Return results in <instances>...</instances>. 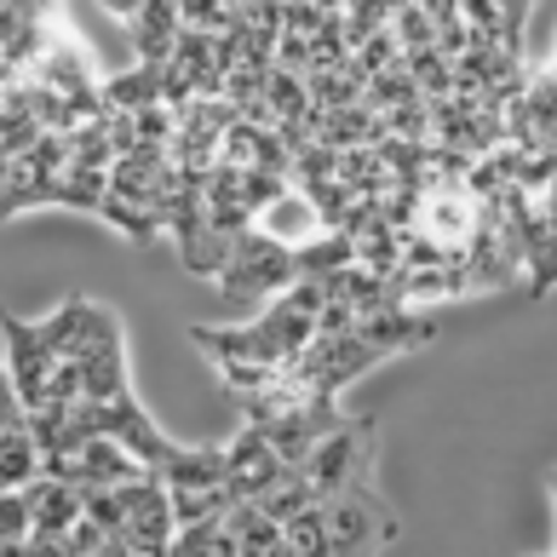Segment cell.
Masks as SVG:
<instances>
[{"label":"cell","mask_w":557,"mask_h":557,"mask_svg":"<svg viewBox=\"0 0 557 557\" xmlns=\"http://www.w3.org/2000/svg\"><path fill=\"white\" fill-rule=\"evenodd\" d=\"M173 500V523H196V518H213V511L231 506V483H213V488H168Z\"/></svg>","instance_id":"ac0fdd59"},{"label":"cell","mask_w":557,"mask_h":557,"mask_svg":"<svg viewBox=\"0 0 557 557\" xmlns=\"http://www.w3.org/2000/svg\"><path fill=\"white\" fill-rule=\"evenodd\" d=\"M161 87H168V64H138L127 75L104 81V104L110 110H144V104H161Z\"/></svg>","instance_id":"5bb4252c"},{"label":"cell","mask_w":557,"mask_h":557,"mask_svg":"<svg viewBox=\"0 0 557 557\" xmlns=\"http://www.w3.org/2000/svg\"><path fill=\"white\" fill-rule=\"evenodd\" d=\"M224 552H231V557L282 552V523L259 500H231V506H224Z\"/></svg>","instance_id":"8fae6325"},{"label":"cell","mask_w":557,"mask_h":557,"mask_svg":"<svg viewBox=\"0 0 557 557\" xmlns=\"http://www.w3.org/2000/svg\"><path fill=\"white\" fill-rule=\"evenodd\" d=\"M24 541H29V500H24V488H0V546L24 552Z\"/></svg>","instance_id":"d6986e66"},{"label":"cell","mask_w":557,"mask_h":557,"mask_svg":"<svg viewBox=\"0 0 557 557\" xmlns=\"http://www.w3.org/2000/svg\"><path fill=\"white\" fill-rule=\"evenodd\" d=\"M253 224L264 236H276L282 247H299V242H311V236H322L327 224H322V213H317V201L299 190V184H287V190L276 196V201H264V208L253 213Z\"/></svg>","instance_id":"ba28073f"},{"label":"cell","mask_w":557,"mask_h":557,"mask_svg":"<svg viewBox=\"0 0 557 557\" xmlns=\"http://www.w3.org/2000/svg\"><path fill=\"white\" fill-rule=\"evenodd\" d=\"M552 500H557V471H552Z\"/></svg>","instance_id":"7402d4cb"},{"label":"cell","mask_w":557,"mask_h":557,"mask_svg":"<svg viewBox=\"0 0 557 557\" xmlns=\"http://www.w3.org/2000/svg\"><path fill=\"white\" fill-rule=\"evenodd\" d=\"M87 414H92V431H104V437H115L121 448L133 454L138 466H150V471H161V460L178 448L168 431H161L150 414L138 408V397L127 391V397H110V403H87Z\"/></svg>","instance_id":"277c9868"},{"label":"cell","mask_w":557,"mask_h":557,"mask_svg":"<svg viewBox=\"0 0 557 557\" xmlns=\"http://www.w3.org/2000/svg\"><path fill=\"white\" fill-rule=\"evenodd\" d=\"M127 24H133L138 64H168L173 47H178L184 17H178V0H138V12L127 17Z\"/></svg>","instance_id":"9c48e42d"},{"label":"cell","mask_w":557,"mask_h":557,"mask_svg":"<svg viewBox=\"0 0 557 557\" xmlns=\"http://www.w3.org/2000/svg\"><path fill=\"white\" fill-rule=\"evenodd\" d=\"M294 276H299L294 271V247H282L276 236H264L259 224H247V231L231 242V253H224L213 282L224 287V299H231L236 311H253V305L276 299Z\"/></svg>","instance_id":"6da1fadb"},{"label":"cell","mask_w":557,"mask_h":557,"mask_svg":"<svg viewBox=\"0 0 557 557\" xmlns=\"http://www.w3.org/2000/svg\"><path fill=\"white\" fill-rule=\"evenodd\" d=\"M374 443H380V431L374 420H339L327 437L305 454V478H311V488L322 494H339L350 483H362V478H374Z\"/></svg>","instance_id":"3957f363"},{"label":"cell","mask_w":557,"mask_h":557,"mask_svg":"<svg viewBox=\"0 0 557 557\" xmlns=\"http://www.w3.org/2000/svg\"><path fill=\"white\" fill-rule=\"evenodd\" d=\"M104 190H110V168H81V161H70V168L58 173V196H52V208L98 213V208H104Z\"/></svg>","instance_id":"9a60e30c"},{"label":"cell","mask_w":557,"mask_h":557,"mask_svg":"<svg viewBox=\"0 0 557 557\" xmlns=\"http://www.w3.org/2000/svg\"><path fill=\"white\" fill-rule=\"evenodd\" d=\"M339 420H345V414H339V397H305V403H294V408H282V414H271L259 431H264V443L276 448V460L305 466V454H311ZM247 425H253V420H247Z\"/></svg>","instance_id":"5b68a950"},{"label":"cell","mask_w":557,"mask_h":557,"mask_svg":"<svg viewBox=\"0 0 557 557\" xmlns=\"http://www.w3.org/2000/svg\"><path fill=\"white\" fill-rule=\"evenodd\" d=\"M350 259H357V242H350L345 231H322V236L294 247V271L299 276H327V271H339V264H350Z\"/></svg>","instance_id":"2e32d148"},{"label":"cell","mask_w":557,"mask_h":557,"mask_svg":"<svg viewBox=\"0 0 557 557\" xmlns=\"http://www.w3.org/2000/svg\"><path fill=\"white\" fill-rule=\"evenodd\" d=\"M224 471H231V454L224 448H173L156 478L168 488H213V483H224Z\"/></svg>","instance_id":"7c38bea8"},{"label":"cell","mask_w":557,"mask_h":557,"mask_svg":"<svg viewBox=\"0 0 557 557\" xmlns=\"http://www.w3.org/2000/svg\"><path fill=\"white\" fill-rule=\"evenodd\" d=\"M0 339H7V374L17 385V397H24V414L29 408L47 403V380H52V345L40 334V322H17L0 311Z\"/></svg>","instance_id":"8992f818"},{"label":"cell","mask_w":557,"mask_h":557,"mask_svg":"<svg viewBox=\"0 0 557 557\" xmlns=\"http://www.w3.org/2000/svg\"><path fill=\"white\" fill-rule=\"evenodd\" d=\"M322 518H327V552H380V546H397V518H391V506L380 500L374 478L350 483L339 494H327L322 500Z\"/></svg>","instance_id":"7a4b0ae2"},{"label":"cell","mask_w":557,"mask_h":557,"mask_svg":"<svg viewBox=\"0 0 557 557\" xmlns=\"http://www.w3.org/2000/svg\"><path fill=\"white\" fill-rule=\"evenodd\" d=\"M81 368V403H110V397H127L133 380H127V345H121V327L104 334L98 345H87L81 357H70Z\"/></svg>","instance_id":"52a82bcc"},{"label":"cell","mask_w":557,"mask_h":557,"mask_svg":"<svg viewBox=\"0 0 557 557\" xmlns=\"http://www.w3.org/2000/svg\"><path fill=\"white\" fill-rule=\"evenodd\" d=\"M317 12H345V0H311Z\"/></svg>","instance_id":"44dd1931"},{"label":"cell","mask_w":557,"mask_h":557,"mask_svg":"<svg viewBox=\"0 0 557 557\" xmlns=\"http://www.w3.org/2000/svg\"><path fill=\"white\" fill-rule=\"evenodd\" d=\"M282 552H327V518H322V500L299 506L294 518L282 523Z\"/></svg>","instance_id":"e0dca14e"},{"label":"cell","mask_w":557,"mask_h":557,"mask_svg":"<svg viewBox=\"0 0 557 557\" xmlns=\"http://www.w3.org/2000/svg\"><path fill=\"white\" fill-rule=\"evenodd\" d=\"M357 334L368 339V345H380L385 357H397V350H414V345H425L437 327H431L414 305H380V311H368V317H357Z\"/></svg>","instance_id":"30bf717a"},{"label":"cell","mask_w":557,"mask_h":557,"mask_svg":"<svg viewBox=\"0 0 557 557\" xmlns=\"http://www.w3.org/2000/svg\"><path fill=\"white\" fill-rule=\"evenodd\" d=\"M40 466H47V460H40V443H35L29 420L0 425V488H24Z\"/></svg>","instance_id":"4fadbf2b"},{"label":"cell","mask_w":557,"mask_h":557,"mask_svg":"<svg viewBox=\"0 0 557 557\" xmlns=\"http://www.w3.org/2000/svg\"><path fill=\"white\" fill-rule=\"evenodd\" d=\"M534 208H541L546 219H557V173L541 184V190H534Z\"/></svg>","instance_id":"ffe728a7"}]
</instances>
